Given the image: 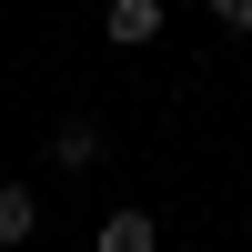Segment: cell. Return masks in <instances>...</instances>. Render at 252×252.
Segmentation results:
<instances>
[{"mask_svg":"<svg viewBox=\"0 0 252 252\" xmlns=\"http://www.w3.org/2000/svg\"><path fill=\"white\" fill-rule=\"evenodd\" d=\"M31 222H40V202L20 182H0V242H31Z\"/></svg>","mask_w":252,"mask_h":252,"instance_id":"3957f363","label":"cell"},{"mask_svg":"<svg viewBox=\"0 0 252 252\" xmlns=\"http://www.w3.org/2000/svg\"><path fill=\"white\" fill-rule=\"evenodd\" d=\"M101 31H111L121 51H141V40H161V0H111V10H101Z\"/></svg>","mask_w":252,"mask_h":252,"instance_id":"6da1fadb","label":"cell"},{"mask_svg":"<svg viewBox=\"0 0 252 252\" xmlns=\"http://www.w3.org/2000/svg\"><path fill=\"white\" fill-rule=\"evenodd\" d=\"M212 20L222 31H252V0H212Z\"/></svg>","mask_w":252,"mask_h":252,"instance_id":"5b68a950","label":"cell"},{"mask_svg":"<svg viewBox=\"0 0 252 252\" xmlns=\"http://www.w3.org/2000/svg\"><path fill=\"white\" fill-rule=\"evenodd\" d=\"M91 252H161V222L131 202V212H111V222H101V242H91Z\"/></svg>","mask_w":252,"mask_h":252,"instance_id":"7a4b0ae2","label":"cell"},{"mask_svg":"<svg viewBox=\"0 0 252 252\" xmlns=\"http://www.w3.org/2000/svg\"><path fill=\"white\" fill-rule=\"evenodd\" d=\"M91 152H101V131H91V121H61V131H51V161H61V172H81Z\"/></svg>","mask_w":252,"mask_h":252,"instance_id":"277c9868","label":"cell"}]
</instances>
